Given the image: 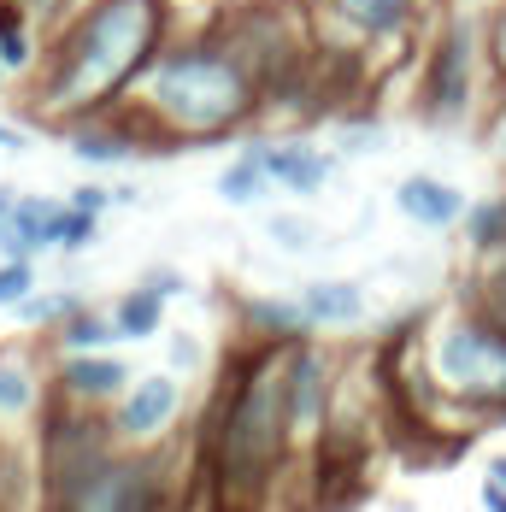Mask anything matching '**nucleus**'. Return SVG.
Masks as SVG:
<instances>
[{
	"label": "nucleus",
	"mask_w": 506,
	"mask_h": 512,
	"mask_svg": "<svg viewBox=\"0 0 506 512\" xmlns=\"http://www.w3.org/2000/svg\"><path fill=\"white\" fill-rule=\"evenodd\" d=\"M177 30V0H77L48 36L42 65L24 77V106L53 130L130 101L153 53Z\"/></svg>",
	"instance_id": "1"
},
{
	"label": "nucleus",
	"mask_w": 506,
	"mask_h": 512,
	"mask_svg": "<svg viewBox=\"0 0 506 512\" xmlns=\"http://www.w3.org/2000/svg\"><path fill=\"white\" fill-rule=\"evenodd\" d=\"M124 112L136 118L148 154H177L248 136L265 118V95L236 42L206 18L195 30H171V42L153 53L142 83L130 89Z\"/></svg>",
	"instance_id": "2"
},
{
	"label": "nucleus",
	"mask_w": 506,
	"mask_h": 512,
	"mask_svg": "<svg viewBox=\"0 0 506 512\" xmlns=\"http://www.w3.org/2000/svg\"><path fill=\"white\" fill-rule=\"evenodd\" d=\"M289 460H295V436L283 401V348L248 342L230 359L201 424V471L212 489V512H265Z\"/></svg>",
	"instance_id": "3"
},
{
	"label": "nucleus",
	"mask_w": 506,
	"mask_h": 512,
	"mask_svg": "<svg viewBox=\"0 0 506 512\" xmlns=\"http://www.w3.org/2000/svg\"><path fill=\"white\" fill-rule=\"evenodd\" d=\"M412 365L471 430L506 418V330L495 318H483L471 301H459L448 318L418 330Z\"/></svg>",
	"instance_id": "4"
},
{
	"label": "nucleus",
	"mask_w": 506,
	"mask_h": 512,
	"mask_svg": "<svg viewBox=\"0 0 506 512\" xmlns=\"http://www.w3.org/2000/svg\"><path fill=\"white\" fill-rule=\"evenodd\" d=\"M483 36L471 12H442L436 30L424 36V59H418V83H412V112L430 130H459L477 112V89H483Z\"/></svg>",
	"instance_id": "5"
},
{
	"label": "nucleus",
	"mask_w": 506,
	"mask_h": 512,
	"mask_svg": "<svg viewBox=\"0 0 506 512\" xmlns=\"http://www.w3.org/2000/svg\"><path fill=\"white\" fill-rule=\"evenodd\" d=\"M36 512H171V465L153 448H112L71 489L36 501Z\"/></svg>",
	"instance_id": "6"
},
{
	"label": "nucleus",
	"mask_w": 506,
	"mask_h": 512,
	"mask_svg": "<svg viewBox=\"0 0 506 512\" xmlns=\"http://www.w3.org/2000/svg\"><path fill=\"white\" fill-rule=\"evenodd\" d=\"M118 448L106 412L95 407H71L48 395L42 401V430H36V501H48L59 489H71L83 471H95Z\"/></svg>",
	"instance_id": "7"
},
{
	"label": "nucleus",
	"mask_w": 506,
	"mask_h": 512,
	"mask_svg": "<svg viewBox=\"0 0 506 512\" xmlns=\"http://www.w3.org/2000/svg\"><path fill=\"white\" fill-rule=\"evenodd\" d=\"M436 0H306L312 12V36L330 48H401L418 36V24L430 18Z\"/></svg>",
	"instance_id": "8"
},
{
	"label": "nucleus",
	"mask_w": 506,
	"mask_h": 512,
	"mask_svg": "<svg viewBox=\"0 0 506 512\" xmlns=\"http://www.w3.org/2000/svg\"><path fill=\"white\" fill-rule=\"evenodd\" d=\"M283 401H289V436H295V448H312L318 430H324V418H330V401H336V354L318 348L312 336L283 348Z\"/></svg>",
	"instance_id": "9"
},
{
	"label": "nucleus",
	"mask_w": 506,
	"mask_h": 512,
	"mask_svg": "<svg viewBox=\"0 0 506 512\" xmlns=\"http://www.w3.org/2000/svg\"><path fill=\"white\" fill-rule=\"evenodd\" d=\"M177 418H183V383L171 371L130 377V389L106 407V424H112L118 448H159Z\"/></svg>",
	"instance_id": "10"
},
{
	"label": "nucleus",
	"mask_w": 506,
	"mask_h": 512,
	"mask_svg": "<svg viewBox=\"0 0 506 512\" xmlns=\"http://www.w3.org/2000/svg\"><path fill=\"white\" fill-rule=\"evenodd\" d=\"M130 377H136V371L112 354V348H101V354H59V365H53V395L71 401V407L106 412L124 389H130Z\"/></svg>",
	"instance_id": "11"
},
{
	"label": "nucleus",
	"mask_w": 506,
	"mask_h": 512,
	"mask_svg": "<svg viewBox=\"0 0 506 512\" xmlns=\"http://www.w3.org/2000/svg\"><path fill=\"white\" fill-rule=\"evenodd\" d=\"M59 136H65L71 159H83V165H124V159L148 154V142H142V130H136V118H130L124 106L95 112V118H77V124H65Z\"/></svg>",
	"instance_id": "12"
},
{
	"label": "nucleus",
	"mask_w": 506,
	"mask_h": 512,
	"mask_svg": "<svg viewBox=\"0 0 506 512\" xmlns=\"http://www.w3.org/2000/svg\"><path fill=\"white\" fill-rule=\"evenodd\" d=\"M259 159H265L271 189H283V195H318L336 177V154L312 148V142H259Z\"/></svg>",
	"instance_id": "13"
},
{
	"label": "nucleus",
	"mask_w": 506,
	"mask_h": 512,
	"mask_svg": "<svg viewBox=\"0 0 506 512\" xmlns=\"http://www.w3.org/2000/svg\"><path fill=\"white\" fill-rule=\"evenodd\" d=\"M395 206H401L406 224L418 230H454L465 218V195H459L448 177H430V171H412L395 183Z\"/></svg>",
	"instance_id": "14"
},
{
	"label": "nucleus",
	"mask_w": 506,
	"mask_h": 512,
	"mask_svg": "<svg viewBox=\"0 0 506 512\" xmlns=\"http://www.w3.org/2000/svg\"><path fill=\"white\" fill-rule=\"evenodd\" d=\"M53 195H18L6 224H0V259H42L53 254V218H59Z\"/></svg>",
	"instance_id": "15"
},
{
	"label": "nucleus",
	"mask_w": 506,
	"mask_h": 512,
	"mask_svg": "<svg viewBox=\"0 0 506 512\" xmlns=\"http://www.w3.org/2000/svg\"><path fill=\"white\" fill-rule=\"evenodd\" d=\"M236 318H242L248 342H271V348H289V342L312 336L301 301H289V295H248V301H236Z\"/></svg>",
	"instance_id": "16"
},
{
	"label": "nucleus",
	"mask_w": 506,
	"mask_h": 512,
	"mask_svg": "<svg viewBox=\"0 0 506 512\" xmlns=\"http://www.w3.org/2000/svg\"><path fill=\"white\" fill-rule=\"evenodd\" d=\"M295 301H301L312 336L318 330H354V324H365V289L354 277H318V283H306Z\"/></svg>",
	"instance_id": "17"
},
{
	"label": "nucleus",
	"mask_w": 506,
	"mask_h": 512,
	"mask_svg": "<svg viewBox=\"0 0 506 512\" xmlns=\"http://www.w3.org/2000/svg\"><path fill=\"white\" fill-rule=\"evenodd\" d=\"M42 24L24 12V0H0V65L12 83H24L36 65H42Z\"/></svg>",
	"instance_id": "18"
},
{
	"label": "nucleus",
	"mask_w": 506,
	"mask_h": 512,
	"mask_svg": "<svg viewBox=\"0 0 506 512\" xmlns=\"http://www.w3.org/2000/svg\"><path fill=\"white\" fill-rule=\"evenodd\" d=\"M42 401H48L42 371H36L24 354H0V418H6V424L36 418V412H42Z\"/></svg>",
	"instance_id": "19"
},
{
	"label": "nucleus",
	"mask_w": 506,
	"mask_h": 512,
	"mask_svg": "<svg viewBox=\"0 0 506 512\" xmlns=\"http://www.w3.org/2000/svg\"><path fill=\"white\" fill-rule=\"evenodd\" d=\"M112 330H118V342H153V336L165 330V295L148 289V283L124 289V295L112 301Z\"/></svg>",
	"instance_id": "20"
},
{
	"label": "nucleus",
	"mask_w": 506,
	"mask_h": 512,
	"mask_svg": "<svg viewBox=\"0 0 506 512\" xmlns=\"http://www.w3.org/2000/svg\"><path fill=\"white\" fill-rule=\"evenodd\" d=\"M265 195H271V177H265L259 142H248L242 154L218 171V201H230V206H259Z\"/></svg>",
	"instance_id": "21"
},
{
	"label": "nucleus",
	"mask_w": 506,
	"mask_h": 512,
	"mask_svg": "<svg viewBox=\"0 0 506 512\" xmlns=\"http://www.w3.org/2000/svg\"><path fill=\"white\" fill-rule=\"evenodd\" d=\"M465 248L477 259L501 254L506 248V195H483V201H465Z\"/></svg>",
	"instance_id": "22"
},
{
	"label": "nucleus",
	"mask_w": 506,
	"mask_h": 512,
	"mask_svg": "<svg viewBox=\"0 0 506 512\" xmlns=\"http://www.w3.org/2000/svg\"><path fill=\"white\" fill-rule=\"evenodd\" d=\"M53 342H59V354H101L118 342V330H112V312H95V307H77L59 330H53Z\"/></svg>",
	"instance_id": "23"
},
{
	"label": "nucleus",
	"mask_w": 506,
	"mask_h": 512,
	"mask_svg": "<svg viewBox=\"0 0 506 512\" xmlns=\"http://www.w3.org/2000/svg\"><path fill=\"white\" fill-rule=\"evenodd\" d=\"M465 301L483 312V318H495V324L506 330V248H501V254H489V259H477Z\"/></svg>",
	"instance_id": "24"
},
{
	"label": "nucleus",
	"mask_w": 506,
	"mask_h": 512,
	"mask_svg": "<svg viewBox=\"0 0 506 512\" xmlns=\"http://www.w3.org/2000/svg\"><path fill=\"white\" fill-rule=\"evenodd\" d=\"M77 307H83L77 289H36V295H24L12 312H18V324H30V330H59Z\"/></svg>",
	"instance_id": "25"
},
{
	"label": "nucleus",
	"mask_w": 506,
	"mask_h": 512,
	"mask_svg": "<svg viewBox=\"0 0 506 512\" xmlns=\"http://www.w3.org/2000/svg\"><path fill=\"white\" fill-rule=\"evenodd\" d=\"M477 36H483V71H489V83L506 89V0H489L483 6Z\"/></svg>",
	"instance_id": "26"
},
{
	"label": "nucleus",
	"mask_w": 506,
	"mask_h": 512,
	"mask_svg": "<svg viewBox=\"0 0 506 512\" xmlns=\"http://www.w3.org/2000/svg\"><path fill=\"white\" fill-rule=\"evenodd\" d=\"M95 236H101L95 212H77L71 201L59 206V218H53V254H83V248H95Z\"/></svg>",
	"instance_id": "27"
},
{
	"label": "nucleus",
	"mask_w": 506,
	"mask_h": 512,
	"mask_svg": "<svg viewBox=\"0 0 506 512\" xmlns=\"http://www.w3.org/2000/svg\"><path fill=\"white\" fill-rule=\"evenodd\" d=\"M42 277H36V259H0V307L12 312L24 295H36Z\"/></svg>",
	"instance_id": "28"
},
{
	"label": "nucleus",
	"mask_w": 506,
	"mask_h": 512,
	"mask_svg": "<svg viewBox=\"0 0 506 512\" xmlns=\"http://www.w3.org/2000/svg\"><path fill=\"white\" fill-rule=\"evenodd\" d=\"M271 242H277L283 254H306V248L318 242V230H312L306 218H295V212H283V218H271Z\"/></svg>",
	"instance_id": "29"
},
{
	"label": "nucleus",
	"mask_w": 506,
	"mask_h": 512,
	"mask_svg": "<svg viewBox=\"0 0 506 512\" xmlns=\"http://www.w3.org/2000/svg\"><path fill=\"white\" fill-rule=\"evenodd\" d=\"M65 201L77 206V212H95V218H101V212H106L112 201H130V189H106V183H83V189H71Z\"/></svg>",
	"instance_id": "30"
},
{
	"label": "nucleus",
	"mask_w": 506,
	"mask_h": 512,
	"mask_svg": "<svg viewBox=\"0 0 506 512\" xmlns=\"http://www.w3.org/2000/svg\"><path fill=\"white\" fill-rule=\"evenodd\" d=\"M483 142H489V154L506 165V89H495V106H489V118H483Z\"/></svg>",
	"instance_id": "31"
},
{
	"label": "nucleus",
	"mask_w": 506,
	"mask_h": 512,
	"mask_svg": "<svg viewBox=\"0 0 506 512\" xmlns=\"http://www.w3.org/2000/svg\"><path fill=\"white\" fill-rule=\"evenodd\" d=\"M71 6H77V0H24V12H30V18H36L42 30H53V24H59V18L71 12Z\"/></svg>",
	"instance_id": "32"
},
{
	"label": "nucleus",
	"mask_w": 506,
	"mask_h": 512,
	"mask_svg": "<svg viewBox=\"0 0 506 512\" xmlns=\"http://www.w3.org/2000/svg\"><path fill=\"white\" fill-rule=\"evenodd\" d=\"M171 365H177V371H195V365H201V342H195V336H171Z\"/></svg>",
	"instance_id": "33"
},
{
	"label": "nucleus",
	"mask_w": 506,
	"mask_h": 512,
	"mask_svg": "<svg viewBox=\"0 0 506 512\" xmlns=\"http://www.w3.org/2000/svg\"><path fill=\"white\" fill-rule=\"evenodd\" d=\"M142 283H148V289H159L165 301H171V295H183V277H177V271H148Z\"/></svg>",
	"instance_id": "34"
},
{
	"label": "nucleus",
	"mask_w": 506,
	"mask_h": 512,
	"mask_svg": "<svg viewBox=\"0 0 506 512\" xmlns=\"http://www.w3.org/2000/svg\"><path fill=\"white\" fill-rule=\"evenodd\" d=\"M483 507H489V512H506V489H501V483H489V477H483Z\"/></svg>",
	"instance_id": "35"
},
{
	"label": "nucleus",
	"mask_w": 506,
	"mask_h": 512,
	"mask_svg": "<svg viewBox=\"0 0 506 512\" xmlns=\"http://www.w3.org/2000/svg\"><path fill=\"white\" fill-rule=\"evenodd\" d=\"M12 201H18V189H12V183H0V224H6V212H12Z\"/></svg>",
	"instance_id": "36"
},
{
	"label": "nucleus",
	"mask_w": 506,
	"mask_h": 512,
	"mask_svg": "<svg viewBox=\"0 0 506 512\" xmlns=\"http://www.w3.org/2000/svg\"><path fill=\"white\" fill-rule=\"evenodd\" d=\"M489 483H501V489H506V460H495V465H489Z\"/></svg>",
	"instance_id": "37"
},
{
	"label": "nucleus",
	"mask_w": 506,
	"mask_h": 512,
	"mask_svg": "<svg viewBox=\"0 0 506 512\" xmlns=\"http://www.w3.org/2000/svg\"><path fill=\"white\" fill-rule=\"evenodd\" d=\"M6 89H12V77H6V65H0V95H6Z\"/></svg>",
	"instance_id": "38"
}]
</instances>
